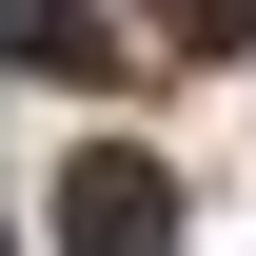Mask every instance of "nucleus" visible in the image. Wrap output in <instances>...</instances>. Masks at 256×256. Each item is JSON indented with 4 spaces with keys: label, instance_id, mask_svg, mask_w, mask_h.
I'll use <instances>...</instances> for the list:
<instances>
[{
    "label": "nucleus",
    "instance_id": "nucleus-1",
    "mask_svg": "<svg viewBox=\"0 0 256 256\" xmlns=\"http://www.w3.org/2000/svg\"><path fill=\"white\" fill-rule=\"evenodd\" d=\"M178 158H138V138H79L60 158V256H178Z\"/></svg>",
    "mask_w": 256,
    "mask_h": 256
},
{
    "label": "nucleus",
    "instance_id": "nucleus-2",
    "mask_svg": "<svg viewBox=\"0 0 256 256\" xmlns=\"http://www.w3.org/2000/svg\"><path fill=\"white\" fill-rule=\"evenodd\" d=\"M0 60H40V79H118V20H98V0H0Z\"/></svg>",
    "mask_w": 256,
    "mask_h": 256
},
{
    "label": "nucleus",
    "instance_id": "nucleus-3",
    "mask_svg": "<svg viewBox=\"0 0 256 256\" xmlns=\"http://www.w3.org/2000/svg\"><path fill=\"white\" fill-rule=\"evenodd\" d=\"M158 60H256V0H138Z\"/></svg>",
    "mask_w": 256,
    "mask_h": 256
}]
</instances>
